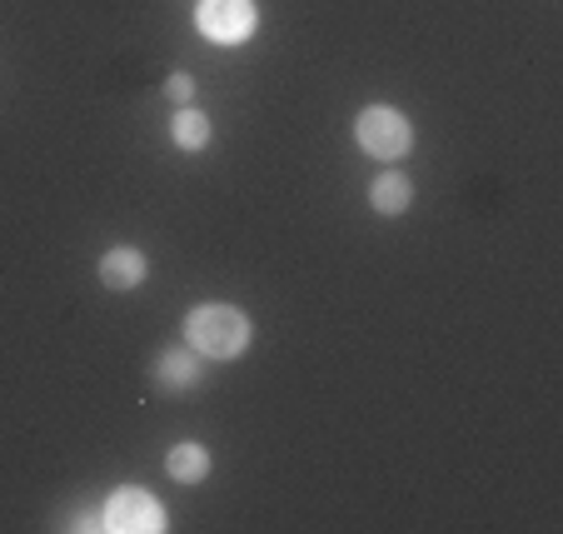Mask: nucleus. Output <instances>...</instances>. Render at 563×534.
<instances>
[{
	"mask_svg": "<svg viewBox=\"0 0 563 534\" xmlns=\"http://www.w3.org/2000/svg\"><path fill=\"white\" fill-rule=\"evenodd\" d=\"M145 275H150V260H145V250H135V246H115L100 260V285L106 290H140Z\"/></svg>",
	"mask_w": 563,
	"mask_h": 534,
	"instance_id": "obj_5",
	"label": "nucleus"
},
{
	"mask_svg": "<svg viewBox=\"0 0 563 534\" xmlns=\"http://www.w3.org/2000/svg\"><path fill=\"white\" fill-rule=\"evenodd\" d=\"M165 96H170L175 100V106H190V100H195V80H190V75H170V80H165Z\"/></svg>",
	"mask_w": 563,
	"mask_h": 534,
	"instance_id": "obj_10",
	"label": "nucleus"
},
{
	"mask_svg": "<svg viewBox=\"0 0 563 534\" xmlns=\"http://www.w3.org/2000/svg\"><path fill=\"white\" fill-rule=\"evenodd\" d=\"M250 340H255V325L234 305H195L185 315V345L205 360H240L250 350Z\"/></svg>",
	"mask_w": 563,
	"mask_h": 534,
	"instance_id": "obj_1",
	"label": "nucleus"
},
{
	"mask_svg": "<svg viewBox=\"0 0 563 534\" xmlns=\"http://www.w3.org/2000/svg\"><path fill=\"white\" fill-rule=\"evenodd\" d=\"M210 120H205V110H195V106H180L175 110V120H170V140L180 150H205L210 145Z\"/></svg>",
	"mask_w": 563,
	"mask_h": 534,
	"instance_id": "obj_9",
	"label": "nucleus"
},
{
	"mask_svg": "<svg viewBox=\"0 0 563 534\" xmlns=\"http://www.w3.org/2000/svg\"><path fill=\"white\" fill-rule=\"evenodd\" d=\"M195 25L214 45H245L260 25V6L255 0H200L195 6Z\"/></svg>",
	"mask_w": 563,
	"mask_h": 534,
	"instance_id": "obj_3",
	"label": "nucleus"
},
{
	"mask_svg": "<svg viewBox=\"0 0 563 534\" xmlns=\"http://www.w3.org/2000/svg\"><path fill=\"white\" fill-rule=\"evenodd\" d=\"M200 374H205V355H195V350H165L155 360V385H165V390H190V385H200Z\"/></svg>",
	"mask_w": 563,
	"mask_h": 534,
	"instance_id": "obj_6",
	"label": "nucleus"
},
{
	"mask_svg": "<svg viewBox=\"0 0 563 534\" xmlns=\"http://www.w3.org/2000/svg\"><path fill=\"white\" fill-rule=\"evenodd\" d=\"M369 205H374L379 215H405L409 205H415V185H409V175H399V171L374 175V185H369Z\"/></svg>",
	"mask_w": 563,
	"mask_h": 534,
	"instance_id": "obj_7",
	"label": "nucleus"
},
{
	"mask_svg": "<svg viewBox=\"0 0 563 534\" xmlns=\"http://www.w3.org/2000/svg\"><path fill=\"white\" fill-rule=\"evenodd\" d=\"M100 524L115 534H165V504L155 500L150 490H140V484H125V490H115L106 500V514H100Z\"/></svg>",
	"mask_w": 563,
	"mask_h": 534,
	"instance_id": "obj_4",
	"label": "nucleus"
},
{
	"mask_svg": "<svg viewBox=\"0 0 563 534\" xmlns=\"http://www.w3.org/2000/svg\"><path fill=\"white\" fill-rule=\"evenodd\" d=\"M354 140L369 161H405L409 145H415V126L394 106H364L354 120Z\"/></svg>",
	"mask_w": 563,
	"mask_h": 534,
	"instance_id": "obj_2",
	"label": "nucleus"
},
{
	"mask_svg": "<svg viewBox=\"0 0 563 534\" xmlns=\"http://www.w3.org/2000/svg\"><path fill=\"white\" fill-rule=\"evenodd\" d=\"M165 470H170V480H180V484H200L205 475H210V449L195 445V439H180V445L165 455Z\"/></svg>",
	"mask_w": 563,
	"mask_h": 534,
	"instance_id": "obj_8",
	"label": "nucleus"
}]
</instances>
